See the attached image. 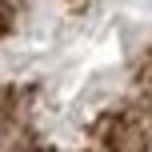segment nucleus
Masks as SVG:
<instances>
[{
  "label": "nucleus",
  "instance_id": "f257e3e1",
  "mask_svg": "<svg viewBox=\"0 0 152 152\" xmlns=\"http://www.w3.org/2000/svg\"><path fill=\"white\" fill-rule=\"evenodd\" d=\"M108 140H112V152H144V132L132 120H116Z\"/></svg>",
  "mask_w": 152,
  "mask_h": 152
}]
</instances>
